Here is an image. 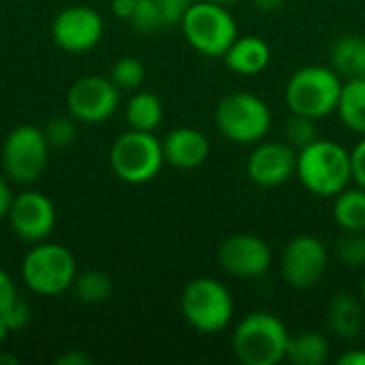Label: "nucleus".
<instances>
[{
    "instance_id": "dca6fc26",
    "label": "nucleus",
    "mask_w": 365,
    "mask_h": 365,
    "mask_svg": "<svg viewBox=\"0 0 365 365\" xmlns=\"http://www.w3.org/2000/svg\"><path fill=\"white\" fill-rule=\"evenodd\" d=\"M163 154L165 163L175 169L192 171L199 169L210 156V141L207 137L190 126H178L167 133L163 139Z\"/></svg>"
},
{
    "instance_id": "72a5a7b5",
    "label": "nucleus",
    "mask_w": 365,
    "mask_h": 365,
    "mask_svg": "<svg viewBox=\"0 0 365 365\" xmlns=\"http://www.w3.org/2000/svg\"><path fill=\"white\" fill-rule=\"evenodd\" d=\"M56 364L58 365H90L92 364V359H90L86 353H81V351H71V353H64L62 357H58V359H56Z\"/></svg>"
},
{
    "instance_id": "7c9ffc66",
    "label": "nucleus",
    "mask_w": 365,
    "mask_h": 365,
    "mask_svg": "<svg viewBox=\"0 0 365 365\" xmlns=\"http://www.w3.org/2000/svg\"><path fill=\"white\" fill-rule=\"evenodd\" d=\"M351 171L353 182L365 190V137L351 150Z\"/></svg>"
},
{
    "instance_id": "aec40b11",
    "label": "nucleus",
    "mask_w": 365,
    "mask_h": 365,
    "mask_svg": "<svg viewBox=\"0 0 365 365\" xmlns=\"http://www.w3.org/2000/svg\"><path fill=\"white\" fill-rule=\"evenodd\" d=\"M331 68L344 79H365V36L344 34L329 49Z\"/></svg>"
},
{
    "instance_id": "cd10ccee",
    "label": "nucleus",
    "mask_w": 365,
    "mask_h": 365,
    "mask_svg": "<svg viewBox=\"0 0 365 365\" xmlns=\"http://www.w3.org/2000/svg\"><path fill=\"white\" fill-rule=\"evenodd\" d=\"M145 79V66L133 56H124L111 66V81L120 90H137Z\"/></svg>"
},
{
    "instance_id": "423d86ee",
    "label": "nucleus",
    "mask_w": 365,
    "mask_h": 365,
    "mask_svg": "<svg viewBox=\"0 0 365 365\" xmlns=\"http://www.w3.org/2000/svg\"><path fill=\"white\" fill-rule=\"evenodd\" d=\"M180 26L188 45L207 58H222L237 38V24L229 6L210 0L192 2Z\"/></svg>"
},
{
    "instance_id": "0eeeda50",
    "label": "nucleus",
    "mask_w": 365,
    "mask_h": 365,
    "mask_svg": "<svg viewBox=\"0 0 365 365\" xmlns=\"http://www.w3.org/2000/svg\"><path fill=\"white\" fill-rule=\"evenodd\" d=\"M113 173L126 184H145L165 165L163 143L145 130H128L115 139L109 152Z\"/></svg>"
},
{
    "instance_id": "a19ab883",
    "label": "nucleus",
    "mask_w": 365,
    "mask_h": 365,
    "mask_svg": "<svg viewBox=\"0 0 365 365\" xmlns=\"http://www.w3.org/2000/svg\"><path fill=\"white\" fill-rule=\"evenodd\" d=\"M359 297H361V302H364V306H365V278H364V282H361V293H359Z\"/></svg>"
},
{
    "instance_id": "f8f14e48",
    "label": "nucleus",
    "mask_w": 365,
    "mask_h": 365,
    "mask_svg": "<svg viewBox=\"0 0 365 365\" xmlns=\"http://www.w3.org/2000/svg\"><path fill=\"white\" fill-rule=\"evenodd\" d=\"M118 105H120V88L111 79L98 75H88L77 79L66 94V107L71 115L88 124L105 122L115 113Z\"/></svg>"
},
{
    "instance_id": "bb28decb",
    "label": "nucleus",
    "mask_w": 365,
    "mask_h": 365,
    "mask_svg": "<svg viewBox=\"0 0 365 365\" xmlns=\"http://www.w3.org/2000/svg\"><path fill=\"white\" fill-rule=\"evenodd\" d=\"M336 257L351 269L365 267V231H344L336 242Z\"/></svg>"
},
{
    "instance_id": "6ab92c4d",
    "label": "nucleus",
    "mask_w": 365,
    "mask_h": 365,
    "mask_svg": "<svg viewBox=\"0 0 365 365\" xmlns=\"http://www.w3.org/2000/svg\"><path fill=\"white\" fill-rule=\"evenodd\" d=\"M222 60L227 68L233 71L235 75L252 77V75L263 73L269 66L272 49L261 36H255V34L237 36L233 45L227 49V53L222 56Z\"/></svg>"
},
{
    "instance_id": "f03ea898",
    "label": "nucleus",
    "mask_w": 365,
    "mask_h": 365,
    "mask_svg": "<svg viewBox=\"0 0 365 365\" xmlns=\"http://www.w3.org/2000/svg\"><path fill=\"white\" fill-rule=\"evenodd\" d=\"M289 329L267 310L246 314L233 331V353L242 365H278L287 357Z\"/></svg>"
},
{
    "instance_id": "a211bd4d",
    "label": "nucleus",
    "mask_w": 365,
    "mask_h": 365,
    "mask_svg": "<svg viewBox=\"0 0 365 365\" xmlns=\"http://www.w3.org/2000/svg\"><path fill=\"white\" fill-rule=\"evenodd\" d=\"M365 306L361 297L340 291L336 293L325 310V325L327 329L340 340H355L364 329Z\"/></svg>"
},
{
    "instance_id": "39448f33",
    "label": "nucleus",
    "mask_w": 365,
    "mask_h": 365,
    "mask_svg": "<svg viewBox=\"0 0 365 365\" xmlns=\"http://www.w3.org/2000/svg\"><path fill=\"white\" fill-rule=\"evenodd\" d=\"M214 120L225 139L240 145H255L272 128V109L252 92H231L218 101Z\"/></svg>"
},
{
    "instance_id": "58836bf2",
    "label": "nucleus",
    "mask_w": 365,
    "mask_h": 365,
    "mask_svg": "<svg viewBox=\"0 0 365 365\" xmlns=\"http://www.w3.org/2000/svg\"><path fill=\"white\" fill-rule=\"evenodd\" d=\"M19 359L15 355H0V365H17Z\"/></svg>"
},
{
    "instance_id": "20e7f679",
    "label": "nucleus",
    "mask_w": 365,
    "mask_h": 365,
    "mask_svg": "<svg viewBox=\"0 0 365 365\" xmlns=\"http://www.w3.org/2000/svg\"><path fill=\"white\" fill-rule=\"evenodd\" d=\"M180 310L195 331L214 336L229 327L235 312V302L222 282L201 276L184 287Z\"/></svg>"
},
{
    "instance_id": "c756f323",
    "label": "nucleus",
    "mask_w": 365,
    "mask_h": 365,
    "mask_svg": "<svg viewBox=\"0 0 365 365\" xmlns=\"http://www.w3.org/2000/svg\"><path fill=\"white\" fill-rule=\"evenodd\" d=\"M2 317L6 319L11 331H17V329H21V327L28 325V321H30V308H28V304H26L21 297H15V299L2 310Z\"/></svg>"
},
{
    "instance_id": "4468645a",
    "label": "nucleus",
    "mask_w": 365,
    "mask_h": 365,
    "mask_svg": "<svg viewBox=\"0 0 365 365\" xmlns=\"http://www.w3.org/2000/svg\"><path fill=\"white\" fill-rule=\"evenodd\" d=\"M58 47L71 53H81L98 45L103 36V17L90 6H68L58 13L51 26Z\"/></svg>"
},
{
    "instance_id": "e433bc0d",
    "label": "nucleus",
    "mask_w": 365,
    "mask_h": 365,
    "mask_svg": "<svg viewBox=\"0 0 365 365\" xmlns=\"http://www.w3.org/2000/svg\"><path fill=\"white\" fill-rule=\"evenodd\" d=\"M252 4L259 13H276L282 9L284 0H252Z\"/></svg>"
},
{
    "instance_id": "473e14b6",
    "label": "nucleus",
    "mask_w": 365,
    "mask_h": 365,
    "mask_svg": "<svg viewBox=\"0 0 365 365\" xmlns=\"http://www.w3.org/2000/svg\"><path fill=\"white\" fill-rule=\"evenodd\" d=\"M135 6H137V0H111V11L115 17H122V19H128L133 17L135 13Z\"/></svg>"
},
{
    "instance_id": "393cba45",
    "label": "nucleus",
    "mask_w": 365,
    "mask_h": 365,
    "mask_svg": "<svg viewBox=\"0 0 365 365\" xmlns=\"http://www.w3.org/2000/svg\"><path fill=\"white\" fill-rule=\"evenodd\" d=\"M73 289H75V295L79 302L92 304V306L107 302L113 291L109 276L103 272H86L81 276H75Z\"/></svg>"
},
{
    "instance_id": "9b49d317",
    "label": "nucleus",
    "mask_w": 365,
    "mask_h": 365,
    "mask_svg": "<svg viewBox=\"0 0 365 365\" xmlns=\"http://www.w3.org/2000/svg\"><path fill=\"white\" fill-rule=\"evenodd\" d=\"M218 263L229 276L248 280L267 274L274 263V255L263 237L250 233H235L220 242Z\"/></svg>"
},
{
    "instance_id": "2eb2a0df",
    "label": "nucleus",
    "mask_w": 365,
    "mask_h": 365,
    "mask_svg": "<svg viewBox=\"0 0 365 365\" xmlns=\"http://www.w3.org/2000/svg\"><path fill=\"white\" fill-rule=\"evenodd\" d=\"M9 220L13 231L24 242H32V244L43 242L53 231L56 207L45 195L36 190H28L13 199L9 210Z\"/></svg>"
},
{
    "instance_id": "f3484780",
    "label": "nucleus",
    "mask_w": 365,
    "mask_h": 365,
    "mask_svg": "<svg viewBox=\"0 0 365 365\" xmlns=\"http://www.w3.org/2000/svg\"><path fill=\"white\" fill-rule=\"evenodd\" d=\"M190 0H137L130 26L141 34H154L180 26Z\"/></svg>"
},
{
    "instance_id": "c9c22d12",
    "label": "nucleus",
    "mask_w": 365,
    "mask_h": 365,
    "mask_svg": "<svg viewBox=\"0 0 365 365\" xmlns=\"http://www.w3.org/2000/svg\"><path fill=\"white\" fill-rule=\"evenodd\" d=\"M11 203H13V195H11V188L6 186V182L0 178V220L9 216V210H11Z\"/></svg>"
},
{
    "instance_id": "7ed1b4c3",
    "label": "nucleus",
    "mask_w": 365,
    "mask_h": 365,
    "mask_svg": "<svg viewBox=\"0 0 365 365\" xmlns=\"http://www.w3.org/2000/svg\"><path fill=\"white\" fill-rule=\"evenodd\" d=\"M342 86V77L331 66H304L287 81L284 101L291 113L321 120L338 109Z\"/></svg>"
},
{
    "instance_id": "b1692460",
    "label": "nucleus",
    "mask_w": 365,
    "mask_h": 365,
    "mask_svg": "<svg viewBox=\"0 0 365 365\" xmlns=\"http://www.w3.org/2000/svg\"><path fill=\"white\" fill-rule=\"evenodd\" d=\"M126 122L133 130L154 133L163 122V103L152 92H137L126 105Z\"/></svg>"
},
{
    "instance_id": "6e6552de",
    "label": "nucleus",
    "mask_w": 365,
    "mask_h": 365,
    "mask_svg": "<svg viewBox=\"0 0 365 365\" xmlns=\"http://www.w3.org/2000/svg\"><path fill=\"white\" fill-rule=\"evenodd\" d=\"M77 265L73 255L58 244L34 246L21 263V278L26 287L45 297L64 293L68 287H73Z\"/></svg>"
},
{
    "instance_id": "4be33fe9",
    "label": "nucleus",
    "mask_w": 365,
    "mask_h": 365,
    "mask_svg": "<svg viewBox=\"0 0 365 365\" xmlns=\"http://www.w3.org/2000/svg\"><path fill=\"white\" fill-rule=\"evenodd\" d=\"M336 113L349 130L365 137V79L344 81Z\"/></svg>"
},
{
    "instance_id": "5701e85b",
    "label": "nucleus",
    "mask_w": 365,
    "mask_h": 365,
    "mask_svg": "<svg viewBox=\"0 0 365 365\" xmlns=\"http://www.w3.org/2000/svg\"><path fill=\"white\" fill-rule=\"evenodd\" d=\"M334 220L342 231H365L364 188H344L334 197Z\"/></svg>"
},
{
    "instance_id": "c85d7f7f",
    "label": "nucleus",
    "mask_w": 365,
    "mask_h": 365,
    "mask_svg": "<svg viewBox=\"0 0 365 365\" xmlns=\"http://www.w3.org/2000/svg\"><path fill=\"white\" fill-rule=\"evenodd\" d=\"M43 133H45V139L49 143V148H68L77 137L75 122L68 120V118L49 120V124H47V128Z\"/></svg>"
},
{
    "instance_id": "4c0bfd02",
    "label": "nucleus",
    "mask_w": 365,
    "mask_h": 365,
    "mask_svg": "<svg viewBox=\"0 0 365 365\" xmlns=\"http://www.w3.org/2000/svg\"><path fill=\"white\" fill-rule=\"evenodd\" d=\"M9 331H11V327H9V323H6V319L2 317V312H0V344L6 340V336H9Z\"/></svg>"
},
{
    "instance_id": "ddd939ff",
    "label": "nucleus",
    "mask_w": 365,
    "mask_h": 365,
    "mask_svg": "<svg viewBox=\"0 0 365 365\" xmlns=\"http://www.w3.org/2000/svg\"><path fill=\"white\" fill-rule=\"evenodd\" d=\"M297 171V150L287 141H259L246 160V173L261 188H278Z\"/></svg>"
},
{
    "instance_id": "a878e982",
    "label": "nucleus",
    "mask_w": 365,
    "mask_h": 365,
    "mask_svg": "<svg viewBox=\"0 0 365 365\" xmlns=\"http://www.w3.org/2000/svg\"><path fill=\"white\" fill-rule=\"evenodd\" d=\"M314 118L308 115H299V113H291V118L284 124V141L295 148L297 152L308 148L310 143H314L319 139V128H317Z\"/></svg>"
},
{
    "instance_id": "9d476101",
    "label": "nucleus",
    "mask_w": 365,
    "mask_h": 365,
    "mask_svg": "<svg viewBox=\"0 0 365 365\" xmlns=\"http://www.w3.org/2000/svg\"><path fill=\"white\" fill-rule=\"evenodd\" d=\"M327 265L329 250L325 242L314 235H297L284 246L280 276L291 289L308 291L323 280Z\"/></svg>"
},
{
    "instance_id": "2f4dec72",
    "label": "nucleus",
    "mask_w": 365,
    "mask_h": 365,
    "mask_svg": "<svg viewBox=\"0 0 365 365\" xmlns=\"http://www.w3.org/2000/svg\"><path fill=\"white\" fill-rule=\"evenodd\" d=\"M15 297H17V293H15V284H13L11 276H9L4 269H0V312H2Z\"/></svg>"
},
{
    "instance_id": "f257e3e1",
    "label": "nucleus",
    "mask_w": 365,
    "mask_h": 365,
    "mask_svg": "<svg viewBox=\"0 0 365 365\" xmlns=\"http://www.w3.org/2000/svg\"><path fill=\"white\" fill-rule=\"evenodd\" d=\"M295 175L308 192L321 199H334L353 182L351 152L336 141L319 137L297 152Z\"/></svg>"
},
{
    "instance_id": "f704fd0d",
    "label": "nucleus",
    "mask_w": 365,
    "mask_h": 365,
    "mask_svg": "<svg viewBox=\"0 0 365 365\" xmlns=\"http://www.w3.org/2000/svg\"><path fill=\"white\" fill-rule=\"evenodd\" d=\"M338 365H365V351L364 349H353L346 351L338 357Z\"/></svg>"
},
{
    "instance_id": "412c9836",
    "label": "nucleus",
    "mask_w": 365,
    "mask_h": 365,
    "mask_svg": "<svg viewBox=\"0 0 365 365\" xmlns=\"http://www.w3.org/2000/svg\"><path fill=\"white\" fill-rule=\"evenodd\" d=\"M284 359L293 365H325L329 361V342L319 331H302L289 338Z\"/></svg>"
},
{
    "instance_id": "1a4fd4ad",
    "label": "nucleus",
    "mask_w": 365,
    "mask_h": 365,
    "mask_svg": "<svg viewBox=\"0 0 365 365\" xmlns=\"http://www.w3.org/2000/svg\"><path fill=\"white\" fill-rule=\"evenodd\" d=\"M49 143L36 126L21 124L13 128L2 145V165L13 182L30 184L41 178L47 167Z\"/></svg>"
},
{
    "instance_id": "ea45409f",
    "label": "nucleus",
    "mask_w": 365,
    "mask_h": 365,
    "mask_svg": "<svg viewBox=\"0 0 365 365\" xmlns=\"http://www.w3.org/2000/svg\"><path fill=\"white\" fill-rule=\"evenodd\" d=\"M210 2H216V4H222V6H233V4H237L242 0H210Z\"/></svg>"
}]
</instances>
